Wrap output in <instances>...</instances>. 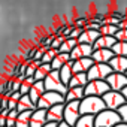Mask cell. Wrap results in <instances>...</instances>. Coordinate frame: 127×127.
Instances as JSON below:
<instances>
[{
	"instance_id": "6da1fadb",
	"label": "cell",
	"mask_w": 127,
	"mask_h": 127,
	"mask_svg": "<svg viewBox=\"0 0 127 127\" xmlns=\"http://www.w3.org/2000/svg\"><path fill=\"white\" fill-rule=\"evenodd\" d=\"M105 103L102 97H94V96H85L79 102V112L81 115H93L96 117L99 112L105 111Z\"/></svg>"
},
{
	"instance_id": "7a4b0ae2",
	"label": "cell",
	"mask_w": 127,
	"mask_h": 127,
	"mask_svg": "<svg viewBox=\"0 0 127 127\" xmlns=\"http://www.w3.org/2000/svg\"><path fill=\"white\" fill-rule=\"evenodd\" d=\"M121 123V118L117 111L105 109L94 117V127H115Z\"/></svg>"
},
{
	"instance_id": "3957f363",
	"label": "cell",
	"mask_w": 127,
	"mask_h": 127,
	"mask_svg": "<svg viewBox=\"0 0 127 127\" xmlns=\"http://www.w3.org/2000/svg\"><path fill=\"white\" fill-rule=\"evenodd\" d=\"M43 85H45V91H55L64 96L67 91V87L61 82L58 70H51L48 73V76L43 79Z\"/></svg>"
},
{
	"instance_id": "277c9868",
	"label": "cell",
	"mask_w": 127,
	"mask_h": 127,
	"mask_svg": "<svg viewBox=\"0 0 127 127\" xmlns=\"http://www.w3.org/2000/svg\"><path fill=\"white\" fill-rule=\"evenodd\" d=\"M60 103H66L64 100V96L60 94V93H55V91H45L42 94V97L37 100L36 103V108L37 109H49L51 106L54 105H60Z\"/></svg>"
},
{
	"instance_id": "5b68a950",
	"label": "cell",
	"mask_w": 127,
	"mask_h": 127,
	"mask_svg": "<svg viewBox=\"0 0 127 127\" xmlns=\"http://www.w3.org/2000/svg\"><path fill=\"white\" fill-rule=\"evenodd\" d=\"M112 73V69L109 64H103V63H94L87 72L88 81H105L109 75Z\"/></svg>"
},
{
	"instance_id": "8992f818",
	"label": "cell",
	"mask_w": 127,
	"mask_h": 127,
	"mask_svg": "<svg viewBox=\"0 0 127 127\" xmlns=\"http://www.w3.org/2000/svg\"><path fill=\"white\" fill-rule=\"evenodd\" d=\"M79 117H81L79 102H66L64 109H63V121L69 126H75Z\"/></svg>"
},
{
	"instance_id": "52a82bcc",
	"label": "cell",
	"mask_w": 127,
	"mask_h": 127,
	"mask_svg": "<svg viewBox=\"0 0 127 127\" xmlns=\"http://www.w3.org/2000/svg\"><path fill=\"white\" fill-rule=\"evenodd\" d=\"M102 100L105 103V108L111 111H118L126 103L121 91H112V90H109L105 96H102Z\"/></svg>"
},
{
	"instance_id": "ba28073f",
	"label": "cell",
	"mask_w": 127,
	"mask_h": 127,
	"mask_svg": "<svg viewBox=\"0 0 127 127\" xmlns=\"http://www.w3.org/2000/svg\"><path fill=\"white\" fill-rule=\"evenodd\" d=\"M109 85L106 81H88V84L84 87L85 96H94V97H102L109 91Z\"/></svg>"
},
{
	"instance_id": "9c48e42d",
	"label": "cell",
	"mask_w": 127,
	"mask_h": 127,
	"mask_svg": "<svg viewBox=\"0 0 127 127\" xmlns=\"http://www.w3.org/2000/svg\"><path fill=\"white\" fill-rule=\"evenodd\" d=\"M105 81H106V84L109 85V88L112 91H121L127 85V78H126L124 73H115V72H112Z\"/></svg>"
},
{
	"instance_id": "30bf717a",
	"label": "cell",
	"mask_w": 127,
	"mask_h": 127,
	"mask_svg": "<svg viewBox=\"0 0 127 127\" xmlns=\"http://www.w3.org/2000/svg\"><path fill=\"white\" fill-rule=\"evenodd\" d=\"M93 46L91 45H87V43H78L70 52H69V57L72 61L75 60H79V58H85V57H91L93 54Z\"/></svg>"
},
{
	"instance_id": "8fae6325",
	"label": "cell",
	"mask_w": 127,
	"mask_h": 127,
	"mask_svg": "<svg viewBox=\"0 0 127 127\" xmlns=\"http://www.w3.org/2000/svg\"><path fill=\"white\" fill-rule=\"evenodd\" d=\"M63 109H64V103L54 105L49 109H46V123H61L63 121Z\"/></svg>"
},
{
	"instance_id": "7c38bea8",
	"label": "cell",
	"mask_w": 127,
	"mask_h": 127,
	"mask_svg": "<svg viewBox=\"0 0 127 127\" xmlns=\"http://www.w3.org/2000/svg\"><path fill=\"white\" fill-rule=\"evenodd\" d=\"M93 64H94V61L91 57L79 58V60H75L72 63V70H73V73H87Z\"/></svg>"
},
{
	"instance_id": "4fadbf2b",
	"label": "cell",
	"mask_w": 127,
	"mask_h": 127,
	"mask_svg": "<svg viewBox=\"0 0 127 127\" xmlns=\"http://www.w3.org/2000/svg\"><path fill=\"white\" fill-rule=\"evenodd\" d=\"M108 64L112 69V72H115V73H126L127 72V57L114 55Z\"/></svg>"
},
{
	"instance_id": "5bb4252c",
	"label": "cell",
	"mask_w": 127,
	"mask_h": 127,
	"mask_svg": "<svg viewBox=\"0 0 127 127\" xmlns=\"http://www.w3.org/2000/svg\"><path fill=\"white\" fill-rule=\"evenodd\" d=\"M46 124V111L45 109H34L30 117V127H43Z\"/></svg>"
},
{
	"instance_id": "9a60e30c",
	"label": "cell",
	"mask_w": 127,
	"mask_h": 127,
	"mask_svg": "<svg viewBox=\"0 0 127 127\" xmlns=\"http://www.w3.org/2000/svg\"><path fill=\"white\" fill-rule=\"evenodd\" d=\"M115 42H117V40H115L114 36H99V37L94 40V43H93L91 46H93L94 51H96V49H111Z\"/></svg>"
},
{
	"instance_id": "2e32d148",
	"label": "cell",
	"mask_w": 127,
	"mask_h": 127,
	"mask_svg": "<svg viewBox=\"0 0 127 127\" xmlns=\"http://www.w3.org/2000/svg\"><path fill=\"white\" fill-rule=\"evenodd\" d=\"M112 57H114V52L111 49H96L91 54V58L94 63H103V64H108Z\"/></svg>"
},
{
	"instance_id": "e0dca14e",
	"label": "cell",
	"mask_w": 127,
	"mask_h": 127,
	"mask_svg": "<svg viewBox=\"0 0 127 127\" xmlns=\"http://www.w3.org/2000/svg\"><path fill=\"white\" fill-rule=\"evenodd\" d=\"M45 93V85H43V81H34V84L30 87V91H29V97L30 100L36 105L37 100L42 97V94Z\"/></svg>"
},
{
	"instance_id": "ac0fdd59",
	"label": "cell",
	"mask_w": 127,
	"mask_h": 127,
	"mask_svg": "<svg viewBox=\"0 0 127 127\" xmlns=\"http://www.w3.org/2000/svg\"><path fill=\"white\" fill-rule=\"evenodd\" d=\"M84 97H85V93H84V88H81V87L67 88V91L64 94L66 102H81Z\"/></svg>"
},
{
	"instance_id": "d6986e66",
	"label": "cell",
	"mask_w": 127,
	"mask_h": 127,
	"mask_svg": "<svg viewBox=\"0 0 127 127\" xmlns=\"http://www.w3.org/2000/svg\"><path fill=\"white\" fill-rule=\"evenodd\" d=\"M99 32L96 30H82V33L79 34V37L76 39L78 43H87V45H93L94 40L99 37Z\"/></svg>"
},
{
	"instance_id": "ffe728a7",
	"label": "cell",
	"mask_w": 127,
	"mask_h": 127,
	"mask_svg": "<svg viewBox=\"0 0 127 127\" xmlns=\"http://www.w3.org/2000/svg\"><path fill=\"white\" fill-rule=\"evenodd\" d=\"M67 61H70L69 54H66V52H58V54L54 57V60L49 63V64H51V69H52V70H60Z\"/></svg>"
},
{
	"instance_id": "44dd1931",
	"label": "cell",
	"mask_w": 127,
	"mask_h": 127,
	"mask_svg": "<svg viewBox=\"0 0 127 127\" xmlns=\"http://www.w3.org/2000/svg\"><path fill=\"white\" fill-rule=\"evenodd\" d=\"M87 84H88L87 73H73V76L70 78V81H69V84H67V88H75V87L84 88Z\"/></svg>"
},
{
	"instance_id": "7402d4cb",
	"label": "cell",
	"mask_w": 127,
	"mask_h": 127,
	"mask_svg": "<svg viewBox=\"0 0 127 127\" xmlns=\"http://www.w3.org/2000/svg\"><path fill=\"white\" fill-rule=\"evenodd\" d=\"M34 109H36V105L30 100L29 94L21 96L20 100L17 102V111H18V114L20 112H24V111H34Z\"/></svg>"
},
{
	"instance_id": "603a6c76",
	"label": "cell",
	"mask_w": 127,
	"mask_h": 127,
	"mask_svg": "<svg viewBox=\"0 0 127 127\" xmlns=\"http://www.w3.org/2000/svg\"><path fill=\"white\" fill-rule=\"evenodd\" d=\"M72 60L70 61H67L64 66H63L60 70H58V75H60V79H61V82L64 84L66 87H67V84H69V81H70V78L73 76V70H72Z\"/></svg>"
},
{
	"instance_id": "cb8c5ba5",
	"label": "cell",
	"mask_w": 127,
	"mask_h": 127,
	"mask_svg": "<svg viewBox=\"0 0 127 127\" xmlns=\"http://www.w3.org/2000/svg\"><path fill=\"white\" fill-rule=\"evenodd\" d=\"M51 70H52V69H51V64H48V63H42V64L36 69L34 75H33L34 81H43V79L48 76V73H49Z\"/></svg>"
},
{
	"instance_id": "d4e9b609",
	"label": "cell",
	"mask_w": 127,
	"mask_h": 127,
	"mask_svg": "<svg viewBox=\"0 0 127 127\" xmlns=\"http://www.w3.org/2000/svg\"><path fill=\"white\" fill-rule=\"evenodd\" d=\"M32 112H33V111H24V112H20L14 127H30V126H29V123H30Z\"/></svg>"
},
{
	"instance_id": "484cf974",
	"label": "cell",
	"mask_w": 127,
	"mask_h": 127,
	"mask_svg": "<svg viewBox=\"0 0 127 127\" xmlns=\"http://www.w3.org/2000/svg\"><path fill=\"white\" fill-rule=\"evenodd\" d=\"M76 45H78V40H76V39H70V37H67V39L63 40V43L60 45L58 52H66V54H69Z\"/></svg>"
},
{
	"instance_id": "4316f807",
	"label": "cell",
	"mask_w": 127,
	"mask_h": 127,
	"mask_svg": "<svg viewBox=\"0 0 127 127\" xmlns=\"http://www.w3.org/2000/svg\"><path fill=\"white\" fill-rule=\"evenodd\" d=\"M111 51L114 52V55H120V57H127V42H115L114 46L111 48Z\"/></svg>"
},
{
	"instance_id": "83f0119b",
	"label": "cell",
	"mask_w": 127,
	"mask_h": 127,
	"mask_svg": "<svg viewBox=\"0 0 127 127\" xmlns=\"http://www.w3.org/2000/svg\"><path fill=\"white\" fill-rule=\"evenodd\" d=\"M73 127H94V117L93 115H81Z\"/></svg>"
},
{
	"instance_id": "f1b7e54d",
	"label": "cell",
	"mask_w": 127,
	"mask_h": 127,
	"mask_svg": "<svg viewBox=\"0 0 127 127\" xmlns=\"http://www.w3.org/2000/svg\"><path fill=\"white\" fill-rule=\"evenodd\" d=\"M118 32L117 26H111V24H103L99 29V34L100 36H115V33Z\"/></svg>"
},
{
	"instance_id": "f546056e",
	"label": "cell",
	"mask_w": 127,
	"mask_h": 127,
	"mask_svg": "<svg viewBox=\"0 0 127 127\" xmlns=\"http://www.w3.org/2000/svg\"><path fill=\"white\" fill-rule=\"evenodd\" d=\"M34 84V78L33 76H30V78H26L23 82H21V87H20V94L21 96H24V94H29V91H30V87Z\"/></svg>"
},
{
	"instance_id": "4dcf8cb0",
	"label": "cell",
	"mask_w": 127,
	"mask_h": 127,
	"mask_svg": "<svg viewBox=\"0 0 127 127\" xmlns=\"http://www.w3.org/2000/svg\"><path fill=\"white\" fill-rule=\"evenodd\" d=\"M17 118H18V111H17V109L9 111L8 117H6V127H14V126H15Z\"/></svg>"
},
{
	"instance_id": "1f68e13d",
	"label": "cell",
	"mask_w": 127,
	"mask_h": 127,
	"mask_svg": "<svg viewBox=\"0 0 127 127\" xmlns=\"http://www.w3.org/2000/svg\"><path fill=\"white\" fill-rule=\"evenodd\" d=\"M57 54H58L57 49H51V48H49V49L42 55V60H40V61H42V63H48V64H49V63L54 60V57H55Z\"/></svg>"
},
{
	"instance_id": "d6a6232c",
	"label": "cell",
	"mask_w": 127,
	"mask_h": 127,
	"mask_svg": "<svg viewBox=\"0 0 127 127\" xmlns=\"http://www.w3.org/2000/svg\"><path fill=\"white\" fill-rule=\"evenodd\" d=\"M87 23H88V17H76L75 21H72V24H73L76 29H82V30H84V27L87 26Z\"/></svg>"
},
{
	"instance_id": "836d02e7",
	"label": "cell",
	"mask_w": 127,
	"mask_h": 127,
	"mask_svg": "<svg viewBox=\"0 0 127 127\" xmlns=\"http://www.w3.org/2000/svg\"><path fill=\"white\" fill-rule=\"evenodd\" d=\"M115 40H118V42H127V30H124V29H118V32L115 33Z\"/></svg>"
},
{
	"instance_id": "e575fe53",
	"label": "cell",
	"mask_w": 127,
	"mask_h": 127,
	"mask_svg": "<svg viewBox=\"0 0 127 127\" xmlns=\"http://www.w3.org/2000/svg\"><path fill=\"white\" fill-rule=\"evenodd\" d=\"M117 112H118V115H120V118H121V123L127 124V103H124Z\"/></svg>"
},
{
	"instance_id": "d590c367",
	"label": "cell",
	"mask_w": 127,
	"mask_h": 127,
	"mask_svg": "<svg viewBox=\"0 0 127 127\" xmlns=\"http://www.w3.org/2000/svg\"><path fill=\"white\" fill-rule=\"evenodd\" d=\"M63 40H64V37H63V36H55L49 48H51V49H57V51H58V48H60V45L63 43Z\"/></svg>"
},
{
	"instance_id": "8d00e7d4",
	"label": "cell",
	"mask_w": 127,
	"mask_h": 127,
	"mask_svg": "<svg viewBox=\"0 0 127 127\" xmlns=\"http://www.w3.org/2000/svg\"><path fill=\"white\" fill-rule=\"evenodd\" d=\"M126 15V12H123V11H112L111 14H109V17H112V18H115V20H118V21H121L123 20V17Z\"/></svg>"
},
{
	"instance_id": "74e56055",
	"label": "cell",
	"mask_w": 127,
	"mask_h": 127,
	"mask_svg": "<svg viewBox=\"0 0 127 127\" xmlns=\"http://www.w3.org/2000/svg\"><path fill=\"white\" fill-rule=\"evenodd\" d=\"M21 82H23V81H20V79H14V81H12V87H11V93H17V91H20Z\"/></svg>"
},
{
	"instance_id": "f35d334b",
	"label": "cell",
	"mask_w": 127,
	"mask_h": 127,
	"mask_svg": "<svg viewBox=\"0 0 127 127\" xmlns=\"http://www.w3.org/2000/svg\"><path fill=\"white\" fill-rule=\"evenodd\" d=\"M82 33V29H76V27H73V30H72V33H70V39H78L79 37V34Z\"/></svg>"
},
{
	"instance_id": "ab89813d",
	"label": "cell",
	"mask_w": 127,
	"mask_h": 127,
	"mask_svg": "<svg viewBox=\"0 0 127 127\" xmlns=\"http://www.w3.org/2000/svg\"><path fill=\"white\" fill-rule=\"evenodd\" d=\"M118 29H124V30H127V14L123 17V20L118 23Z\"/></svg>"
},
{
	"instance_id": "60d3db41",
	"label": "cell",
	"mask_w": 127,
	"mask_h": 127,
	"mask_svg": "<svg viewBox=\"0 0 127 127\" xmlns=\"http://www.w3.org/2000/svg\"><path fill=\"white\" fill-rule=\"evenodd\" d=\"M8 109L12 111V109H17V102L12 100V99H8Z\"/></svg>"
},
{
	"instance_id": "b9f144b4",
	"label": "cell",
	"mask_w": 127,
	"mask_h": 127,
	"mask_svg": "<svg viewBox=\"0 0 127 127\" xmlns=\"http://www.w3.org/2000/svg\"><path fill=\"white\" fill-rule=\"evenodd\" d=\"M20 97H21L20 91H17V93H12V94L9 96V99H12V100H15V102H18V100H20Z\"/></svg>"
},
{
	"instance_id": "7bdbcfd3",
	"label": "cell",
	"mask_w": 127,
	"mask_h": 127,
	"mask_svg": "<svg viewBox=\"0 0 127 127\" xmlns=\"http://www.w3.org/2000/svg\"><path fill=\"white\" fill-rule=\"evenodd\" d=\"M8 114H9V109H8V108L0 109V117H2V118H6V117H8Z\"/></svg>"
},
{
	"instance_id": "ee69618b",
	"label": "cell",
	"mask_w": 127,
	"mask_h": 127,
	"mask_svg": "<svg viewBox=\"0 0 127 127\" xmlns=\"http://www.w3.org/2000/svg\"><path fill=\"white\" fill-rule=\"evenodd\" d=\"M121 94H123V97H124V100H126V103H127V85L121 90Z\"/></svg>"
},
{
	"instance_id": "f6af8a7d",
	"label": "cell",
	"mask_w": 127,
	"mask_h": 127,
	"mask_svg": "<svg viewBox=\"0 0 127 127\" xmlns=\"http://www.w3.org/2000/svg\"><path fill=\"white\" fill-rule=\"evenodd\" d=\"M57 127H73V126H69V124H66L64 121H61V123L57 124Z\"/></svg>"
},
{
	"instance_id": "bcb514c9",
	"label": "cell",
	"mask_w": 127,
	"mask_h": 127,
	"mask_svg": "<svg viewBox=\"0 0 127 127\" xmlns=\"http://www.w3.org/2000/svg\"><path fill=\"white\" fill-rule=\"evenodd\" d=\"M5 126H6V118L0 117V127H5Z\"/></svg>"
},
{
	"instance_id": "7dc6e473",
	"label": "cell",
	"mask_w": 127,
	"mask_h": 127,
	"mask_svg": "<svg viewBox=\"0 0 127 127\" xmlns=\"http://www.w3.org/2000/svg\"><path fill=\"white\" fill-rule=\"evenodd\" d=\"M43 127H57V124H55V123H46Z\"/></svg>"
},
{
	"instance_id": "c3c4849f",
	"label": "cell",
	"mask_w": 127,
	"mask_h": 127,
	"mask_svg": "<svg viewBox=\"0 0 127 127\" xmlns=\"http://www.w3.org/2000/svg\"><path fill=\"white\" fill-rule=\"evenodd\" d=\"M115 127H127V124H124V123H120V124H117Z\"/></svg>"
},
{
	"instance_id": "681fc988",
	"label": "cell",
	"mask_w": 127,
	"mask_h": 127,
	"mask_svg": "<svg viewBox=\"0 0 127 127\" xmlns=\"http://www.w3.org/2000/svg\"><path fill=\"white\" fill-rule=\"evenodd\" d=\"M124 75H126V78H127V72H126V73H124Z\"/></svg>"
}]
</instances>
